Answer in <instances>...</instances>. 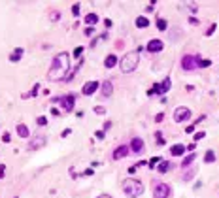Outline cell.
<instances>
[{"label":"cell","instance_id":"obj_37","mask_svg":"<svg viewBox=\"0 0 219 198\" xmlns=\"http://www.w3.org/2000/svg\"><path fill=\"white\" fill-rule=\"evenodd\" d=\"M95 136H96V140H104V130H96Z\"/></svg>","mask_w":219,"mask_h":198},{"label":"cell","instance_id":"obj_5","mask_svg":"<svg viewBox=\"0 0 219 198\" xmlns=\"http://www.w3.org/2000/svg\"><path fill=\"white\" fill-rule=\"evenodd\" d=\"M199 57L196 55H183L181 59V68L185 70V72H193V70L199 68Z\"/></svg>","mask_w":219,"mask_h":198},{"label":"cell","instance_id":"obj_25","mask_svg":"<svg viewBox=\"0 0 219 198\" xmlns=\"http://www.w3.org/2000/svg\"><path fill=\"white\" fill-rule=\"evenodd\" d=\"M155 25H157V28H159L161 32H166V28H168L166 19H157V23H155Z\"/></svg>","mask_w":219,"mask_h":198},{"label":"cell","instance_id":"obj_30","mask_svg":"<svg viewBox=\"0 0 219 198\" xmlns=\"http://www.w3.org/2000/svg\"><path fill=\"white\" fill-rule=\"evenodd\" d=\"M81 53H83V47H76L74 49V57L77 59V57H81Z\"/></svg>","mask_w":219,"mask_h":198},{"label":"cell","instance_id":"obj_23","mask_svg":"<svg viewBox=\"0 0 219 198\" xmlns=\"http://www.w3.org/2000/svg\"><path fill=\"white\" fill-rule=\"evenodd\" d=\"M215 153L214 151H211V149H208L206 151V155H204V162H206V164H211V162H215Z\"/></svg>","mask_w":219,"mask_h":198},{"label":"cell","instance_id":"obj_44","mask_svg":"<svg viewBox=\"0 0 219 198\" xmlns=\"http://www.w3.org/2000/svg\"><path fill=\"white\" fill-rule=\"evenodd\" d=\"M70 132H72V130H70V128H66V130H62V134H61V136H62V138H66Z\"/></svg>","mask_w":219,"mask_h":198},{"label":"cell","instance_id":"obj_36","mask_svg":"<svg viewBox=\"0 0 219 198\" xmlns=\"http://www.w3.org/2000/svg\"><path fill=\"white\" fill-rule=\"evenodd\" d=\"M91 34H95V26H87L85 28V36H91Z\"/></svg>","mask_w":219,"mask_h":198},{"label":"cell","instance_id":"obj_13","mask_svg":"<svg viewBox=\"0 0 219 198\" xmlns=\"http://www.w3.org/2000/svg\"><path fill=\"white\" fill-rule=\"evenodd\" d=\"M130 151L132 153H142L144 151V140L142 138H132L130 140Z\"/></svg>","mask_w":219,"mask_h":198},{"label":"cell","instance_id":"obj_10","mask_svg":"<svg viewBox=\"0 0 219 198\" xmlns=\"http://www.w3.org/2000/svg\"><path fill=\"white\" fill-rule=\"evenodd\" d=\"M129 153H130V145H119V147H115V151L111 153V159H114V160H121Z\"/></svg>","mask_w":219,"mask_h":198},{"label":"cell","instance_id":"obj_45","mask_svg":"<svg viewBox=\"0 0 219 198\" xmlns=\"http://www.w3.org/2000/svg\"><path fill=\"white\" fill-rule=\"evenodd\" d=\"M136 170H138V166H136V164H134V166H130V168H129V174H134Z\"/></svg>","mask_w":219,"mask_h":198},{"label":"cell","instance_id":"obj_46","mask_svg":"<svg viewBox=\"0 0 219 198\" xmlns=\"http://www.w3.org/2000/svg\"><path fill=\"white\" fill-rule=\"evenodd\" d=\"M195 147H196L195 144H189V145H187V151H195Z\"/></svg>","mask_w":219,"mask_h":198},{"label":"cell","instance_id":"obj_2","mask_svg":"<svg viewBox=\"0 0 219 198\" xmlns=\"http://www.w3.org/2000/svg\"><path fill=\"white\" fill-rule=\"evenodd\" d=\"M138 62H140V51H129L119 60V68H121L123 74H130L138 68Z\"/></svg>","mask_w":219,"mask_h":198},{"label":"cell","instance_id":"obj_18","mask_svg":"<svg viewBox=\"0 0 219 198\" xmlns=\"http://www.w3.org/2000/svg\"><path fill=\"white\" fill-rule=\"evenodd\" d=\"M15 128H17V134H19L21 138H29V136H30V132H29V126H27V125H23V123H21V125H17Z\"/></svg>","mask_w":219,"mask_h":198},{"label":"cell","instance_id":"obj_7","mask_svg":"<svg viewBox=\"0 0 219 198\" xmlns=\"http://www.w3.org/2000/svg\"><path fill=\"white\" fill-rule=\"evenodd\" d=\"M45 144H47V136H44L42 132H38V134H34L32 140L29 141V149H30V151H38V149H42Z\"/></svg>","mask_w":219,"mask_h":198},{"label":"cell","instance_id":"obj_47","mask_svg":"<svg viewBox=\"0 0 219 198\" xmlns=\"http://www.w3.org/2000/svg\"><path fill=\"white\" fill-rule=\"evenodd\" d=\"M104 25L110 28V26H111V19H106V21H104Z\"/></svg>","mask_w":219,"mask_h":198},{"label":"cell","instance_id":"obj_33","mask_svg":"<svg viewBox=\"0 0 219 198\" xmlns=\"http://www.w3.org/2000/svg\"><path fill=\"white\" fill-rule=\"evenodd\" d=\"M162 119H164V113H157L155 115V123H162Z\"/></svg>","mask_w":219,"mask_h":198},{"label":"cell","instance_id":"obj_19","mask_svg":"<svg viewBox=\"0 0 219 198\" xmlns=\"http://www.w3.org/2000/svg\"><path fill=\"white\" fill-rule=\"evenodd\" d=\"M117 62H119V60H117L115 55H108V57L104 59V66H106V68H114Z\"/></svg>","mask_w":219,"mask_h":198},{"label":"cell","instance_id":"obj_22","mask_svg":"<svg viewBox=\"0 0 219 198\" xmlns=\"http://www.w3.org/2000/svg\"><path fill=\"white\" fill-rule=\"evenodd\" d=\"M21 57H23V47H17L15 51L11 53V57H10V60H11V62H17V60H21Z\"/></svg>","mask_w":219,"mask_h":198},{"label":"cell","instance_id":"obj_6","mask_svg":"<svg viewBox=\"0 0 219 198\" xmlns=\"http://www.w3.org/2000/svg\"><path fill=\"white\" fill-rule=\"evenodd\" d=\"M172 194V189L166 185V183H155L153 187V198H170Z\"/></svg>","mask_w":219,"mask_h":198},{"label":"cell","instance_id":"obj_32","mask_svg":"<svg viewBox=\"0 0 219 198\" xmlns=\"http://www.w3.org/2000/svg\"><path fill=\"white\" fill-rule=\"evenodd\" d=\"M95 113H98V115H104V113H106V108L98 106V108H95Z\"/></svg>","mask_w":219,"mask_h":198},{"label":"cell","instance_id":"obj_14","mask_svg":"<svg viewBox=\"0 0 219 198\" xmlns=\"http://www.w3.org/2000/svg\"><path fill=\"white\" fill-rule=\"evenodd\" d=\"M100 89H102V96H111V93H114V83L110 79H106V81H102Z\"/></svg>","mask_w":219,"mask_h":198},{"label":"cell","instance_id":"obj_4","mask_svg":"<svg viewBox=\"0 0 219 198\" xmlns=\"http://www.w3.org/2000/svg\"><path fill=\"white\" fill-rule=\"evenodd\" d=\"M170 85H172V79L166 76L164 79H162V83H155L153 87L147 91V96H153V94H164V93H168V91H170Z\"/></svg>","mask_w":219,"mask_h":198},{"label":"cell","instance_id":"obj_29","mask_svg":"<svg viewBox=\"0 0 219 198\" xmlns=\"http://www.w3.org/2000/svg\"><path fill=\"white\" fill-rule=\"evenodd\" d=\"M215 28H217V26H215V23H214V25H210V28L206 30V36H211V34L215 32Z\"/></svg>","mask_w":219,"mask_h":198},{"label":"cell","instance_id":"obj_31","mask_svg":"<svg viewBox=\"0 0 219 198\" xmlns=\"http://www.w3.org/2000/svg\"><path fill=\"white\" fill-rule=\"evenodd\" d=\"M38 125H40V126L47 125V117H44V115H42V117H38Z\"/></svg>","mask_w":219,"mask_h":198},{"label":"cell","instance_id":"obj_38","mask_svg":"<svg viewBox=\"0 0 219 198\" xmlns=\"http://www.w3.org/2000/svg\"><path fill=\"white\" fill-rule=\"evenodd\" d=\"M59 17H61L59 11H53V13H51V21H59Z\"/></svg>","mask_w":219,"mask_h":198},{"label":"cell","instance_id":"obj_35","mask_svg":"<svg viewBox=\"0 0 219 198\" xmlns=\"http://www.w3.org/2000/svg\"><path fill=\"white\" fill-rule=\"evenodd\" d=\"M204 136H206V132H196V134H195V141H199V140H202Z\"/></svg>","mask_w":219,"mask_h":198},{"label":"cell","instance_id":"obj_12","mask_svg":"<svg viewBox=\"0 0 219 198\" xmlns=\"http://www.w3.org/2000/svg\"><path fill=\"white\" fill-rule=\"evenodd\" d=\"M147 51L149 53H159V51H162V49H164V44H162L161 40H149L147 42Z\"/></svg>","mask_w":219,"mask_h":198},{"label":"cell","instance_id":"obj_34","mask_svg":"<svg viewBox=\"0 0 219 198\" xmlns=\"http://www.w3.org/2000/svg\"><path fill=\"white\" fill-rule=\"evenodd\" d=\"M72 13H74V15H80V4H74L72 6Z\"/></svg>","mask_w":219,"mask_h":198},{"label":"cell","instance_id":"obj_11","mask_svg":"<svg viewBox=\"0 0 219 198\" xmlns=\"http://www.w3.org/2000/svg\"><path fill=\"white\" fill-rule=\"evenodd\" d=\"M98 87H100V83H98V81H95V79H93V81H87V83L81 87V93L85 94V96H91V94H95L96 91H98Z\"/></svg>","mask_w":219,"mask_h":198},{"label":"cell","instance_id":"obj_50","mask_svg":"<svg viewBox=\"0 0 219 198\" xmlns=\"http://www.w3.org/2000/svg\"><path fill=\"white\" fill-rule=\"evenodd\" d=\"M15 198H17V196H15Z\"/></svg>","mask_w":219,"mask_h":198},{"label":"cell","instance_id":"obj_26","mask_svg":"<svg viewBox=\"0 0 219 198\" xmlns=\"http://www.w3.org/2000/svg\"><path fill=\"white\" fill-rule=\"evenodd\" d=\"M161 162H162L161 157H153V159H149V162H147V164H149V168H157V164H161Z\"/></svg>","mask_w":219,"mask_h":198},{"label":"cell","instance_id":"obj_40","mask_svg":"<svg viewBox=\"0 0 219 198\" xmlns=\"http://www.w3.org/2000/svg\"><path fill=\"white\" fill-rule=\"evenodd\" d=\"M108 128H111V121H106V123H104V128H102V130L106 132V130H108Z\"/></svg>","mask_w":219,"mask_h":198},{"label":"cell","instance_id":"obj_16","mask_svg":"<svg viewBox=\"0 0 219 198\" xmlns=\"http://www.w3.org/2000/svg\"><path fill=\"white\" fill-rule=\"evenodd\" d=\"M196 172H199V168H196V166H191L189 170H185V174H183V181H191L196 175Z\"/></svg>","mask_w":219,"mask_h":198},{"label":"cell","instance_id":"obj_39","mask_svg":"<svg viewBox=\"0 0 219 198\" xmlns=\"http://www.w3.org/2000/svg\"><path fill=\"white\" fill-rule=\"evenodd\" d=\"M38 89H40V85L36 83V85H34V89H32V93H30V94H32V96H36V94H38Z\"/></svg>","mask_w":219,"mask_h":198},{"label":"cell","instance_id":"obj_49","mask_svg":"<svg viewBox=\"0 0 219 198\" xmlns=\"http://www.w3.org/2000/svg\"><path fill=\"white\" fill-rule=\"evenodd\" d=\"M96 198H111L110 194H100V196H96Z\"/></svg>","mask_w":219,"mask_h":198},{"label":"cell","instance_id":"obj_9","mask_svg":"<svg viewBox=\"0 0 219 198\" xmlns=\"http://www.w3.org/2000/svg\"><path fill=\"white\" fill-rule=\"evenodd\" d=\"M191 119V110L189 108H176V111H174V121L176 123H183V121H189Z\"/></svg>","mask_w":219,"mask_h":198},{"label":"cell","instance_id":"obj_41","mask_svg":"<svg viewBox=\"0 0 219 198\" xmlns=\"http://www.w3.org/2000/svg\"><path fill=\"white\" fill-rule=\"evenodd\" d=\"M193 130H195V125H189L187 128H185V132H187V134H191V132H193Z\"/></svg>","mask_w":219,"mask_h":198},{"label":"cell","instance_id":"obj_8","mask_svg":"<svg viewBox=\"0 0 219 198\" xmlns=\"http://www.w3.org/2000/svg\"><path fill=\"white\" fill-rule=\"evenodd\" d=\"M55 102H59V104H61V108L64 110V111H72V110H74L76 96H74V94H64V96L55 98Z\"/></svg>","mask_w":219,"mask_h":198},{"label":"cell","instance_id":"obj_15","mask_svg":"<svg viewBox=\"0 0 219 198\" xmlns=\"http://www.w3.org/2000/svg\"><path fill=\"white\" fill-rule=\"evenodd\" d=\"M187 151V147L183 145V144H176V145H172L170 147V153H172V157H181L183 153Z\"/></svg>","mask_w":219,"mask_h":198},{"label":"cell","instance_id":"obj_48","mask_svg":"<svg viewBox=\"0 0 219 198\" xmlns=\"http://www.w3.org/2000/svg\"><path fill=\"white\" fill-rule=\"evenodd\" d=\"M4 172H6V170H4V166L0 164V178H4Z\"/></svg>","mask_w":219,"mask_h":198},{"label":"cell","instance_id":"obj_43","mask_svg":"<svg viewBox=\"0 0 219 198\" xmlns=\"http://www.w3.org/2000/svg\"><path fill=\"white\" fill-rule=\"evenodd\" d=\"M189 23L191 25H196V23H199V19H196V17H189Z\"/></svg>","mask_w":219,"mask_h":198},{"label":"cell","instance_id":"obj_24","mask_svg":"<svg viewBox=\"0 0 219 198\" xmlns=\"http://www.w3.org/2000/svg\"><path fill=\"white\" fill-rule=\"evenodd\" d=\"M85 23L91 26V25H96L98 23V15L96 13H89V15H85Z\"/></svg>","mask_w":219,"mask_h":198},{"label":"cell","instance_id":"obj_17","mask_svg":"<svg viewBox=\"0 0 219 198\" xmlns=\"http://www.w3.org/2000/svg\"><path fill=\"white\" fill-rule=\"evenodd\" d=\"M172 166H174V164H172L170 160H162L161 164L157 166V172H159V174H166V172H168V170H170Z\"/></svg>","mask_w":219,"mask_h":198},{"label":"cell","instance_id":"obj_28","mask_svg":"<svg viewBox=\"0 0 219 198\" xmlns=\"http://www.w3.org/2000/svg\"><path fill=\"white\" fill-rule=\"evenodd\" d=\"M155 140H157V144H159V145H164V144H166V140L162 138V134H161V132L155 134Z\"/></svg>","mask_w":219,"mask_h":198},{"label":"cell","instance_id":"obj_20","mask_svg":"<svg viewBox=\"0 0 219 198\" xmlns=\"http://www.w3.org/2000/svg\"><path fill=\"white\" fill-rule=\"evenodd\" d=\"M136 26H138V28H147V26H149V19H147L145 15L136 17Z\"/></svg>","mask_w":219,"mask_h":198},{"label":"cell","instance_id":"obj_21","mask_svg":"<svg viewBox=\"0 0 219 198\" xmlns=\"http://www.w3.org/2000/svg\"><path fill=\"white\" fill-rule=\"evenodd\" d=\"M195 159H196V155H195V153L187 155V157L181 160V168H191V164H193V160H195Z\"/></svg>","mask_w":219,"mask_h":198},{"label":"cell","instance_id":"obj_42","mask_svg":"<svg viewBox=\"0 0 219 198\" xmlns=\"http://www.w3.org/2000/svg\"><path fill=\"white\" fill-rule=\"evenodd\" d=\"M2 140H4V141H11V136H10V134H8V132H6V134H4V136H2Z\"/></svg>","mask_w":219,"mask_h":198},{"label":"cell","instance_id":"obj_3","mask_svg":"<svg viewBox=\"0 0 219 198\" xmlns=\"http://www.w3.org/2000/svg\"><path fill=\"white\" fill-rule=\"evenodd\" d=\"M123 193L129 196V198H138V196H142L144 194V183L140 181V179H125L123 181Z\"/></svg>","mask_w":219,"mask_h":198},{"label":"cell","instance_id":"obj_1","mask_svg":"<svg viewBox=\"0 0 219 198\" xmlns=\"http://www.w3.org/2000/svg\"><path fill=\"white\" fill-rule=\"evenodd\" d=\"M68 68H70V55L66 51L55 55V59L51 62V68H49V72H47V79L49 81H61L62 77L68 74Z\"/></svg>","mask_w":219,"mask_h":198},{"label":"cell","instance_id":"obj_27","mask_svg":"<svg viewBox=\"0 0 219 198\" xmlns=\"http://www.w3.org/2000/svg\"><path fill=\"white\" fill-rule=\"evenodd\" d=\"M208 66H211V60L210 59H200L199 60V68H208Z\"/></svg>","mask_w":219,"mask_h":198}]
</instances>
